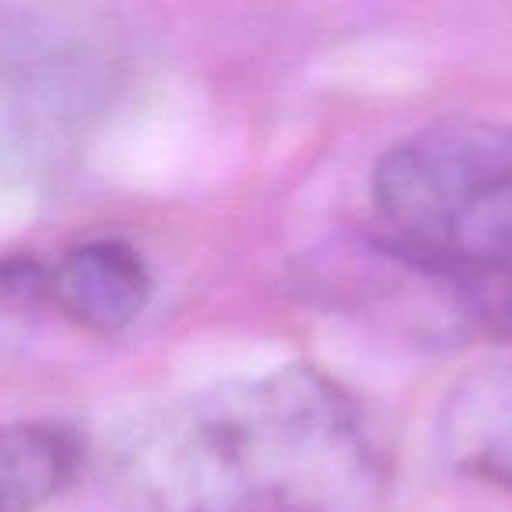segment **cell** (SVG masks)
<instances>
[{
    "instance_id": "1",
    "label": "cell",
    "mask_w": 512,
    "mask_h": 512,
    "mask_svg": "<svg viewBox=\"0 0 512 512\" xmlns=\"http://www.w3.org/2000/svg\"><path fill=\"white\" fill-rule=\"evenodd\" d=\"M106 484L127 512H383L390 467L351 390L288 362L137 414Z\"/></svg>"
},
{
    "instance_id": "5",
    "label": "cell",
    "mask_w": 512,
    "mask_h": 512,
    "mask_svg": "<svg viewBox=\"0 0 512 512\" xmlns=\"http://www.w3.org/2000/svg\"><path fill=\"white\" fill-rule=\"evenodd\" d=\"M46 295L88 334H120L144 313L151 274L144 256L123 239H92L46 274Z\"/></svg>"
},
{
    "instance_id": "4",
    "label": "cell",
    "mask_w": 512,
    "mask_h": 512,
    "mask_svg": "<svg viewBox=\"0 0 512 512\" xmlns=\"http://www.w3.org/2000/svg\"><path fill=\"white\" fill-rule=\"evenodd\" d=\"M439 456L470 481L512 498V362L467 369L435 414Z\"/></svg>"
},
{
    "instance_id": "2",
    "label": "cell",
    "mask_w": 512,
    "mask_h": 512,
    "mask_svg": "<svg viewBox=\"0 0 512 512\" xmlns=\"http://www.w3.org/2000/svg\"><path fill=\"white\" fill-rule=\"evenodd\" d=\"M372 204L390 253L512 334V123L449 120L397 141L372 172Z\"/></svg>"
},
{
    "instance_id": "3",
    "label": "cell",
    "mask_w": 512,
    "mask_h": 512,
    "mask_svg": "<svg viewBox=\"0 0 512 512\" xmlns=\"http://www.w3.org/2000/svg\"><path fill=\"white\" fill-rule=\"evenodd\" d=\"M109 67L81 50L0 60V176L60 165L102 116Z\"/></svg>"
},
{
    "instance_id": "6",
    "label": "cell",
    "mask_w": 512,
    "mask_h": 512,
    "mask_svg": "<svg viewBox=\"0 0 512 512\" xmlns=\"http://www.w3.org/2000/svg\"><path fill=\"white\" fill-rule=\"evenodd\" d=\"M85 442L57 421L0 425V512H36L78 481Z\"/></svg>"
}]
</instances>
